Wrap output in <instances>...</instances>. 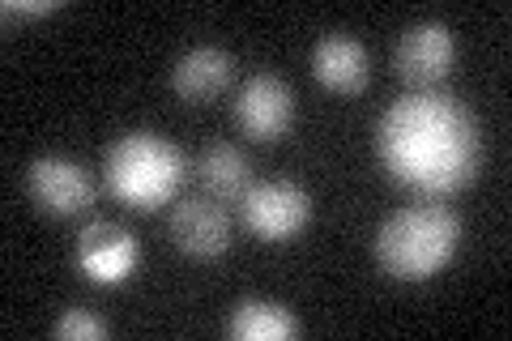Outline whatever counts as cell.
I'll return each instance as SVG.
<instances>
[{
	"label": "cell",
	"mask_w": 512,
	"mask_h": 341,
	"mask_svg": "<svg viewBox=\"0 0 512 341\" xmlns=\"http://www.w3.org/2000/svg\"><path fill=\"white\" fill-rule=\"evenodd\" d=\"M227 333L235 341H291L299 337V316L278 299H239Z\"/></svg>",
	"instance_id": "4fadbf2b"
},
{
	"label": "cell",
	"mask_w": 512,
	"mask_h": 341,
	"mask_svg": "<svg viewBox=\"0 0 512 341\" xmlns=\"http://www.w3.org/2000/svg\"><path fill=\"white\" fill-rule=\"evenodd\" d=\"M457 60V39L444 22H414L402 30L393 52V69L410 90H431L448 77Z\"/></svg>",
	"instance_id": "8992f818"
},
{
	"label": "cell",
	"mask_w": 512,
	"mask_h": 341,
	"mask_svg": "<svg viewBox=\"0 0 512 341\" xmlns=\"http://www.w3.org/2000/svg\"><path fill=\"white\" fill-rule=\"evenodd\" d=\"M141 261L137 235L128 226L111 222V218H94L82 239H77V265L94 286H120L133 278V269Z\"/></svg>",
	"instance_id": "52a82bcc"
},
{
	"label": "cell",
	"mask_w": 512,
	"mask_h": 341,
	"mask_svg": "<svg viewBox=\"0 0 512 341\" xmlns=\"http://www.w3.org/2000/svg\"><path fill=\"white\" fill-rule=\"evenodd\" d=\"M52 337H60V341H99V337H107V324L99 316L82 312V307H73V312H64L52 324Z\"/></svg>",
	"instance_id": "5bb4252c"
},
{
	"label": "cell",
	"mask_w": 512,
	"mask_h": 341,
	"mask_svg": "<svg viewBox=\"0 0 512 341\" xmlns=\"http://www.w3.org/2000/svg\"><path fill=\"white\" fill-rule=\"evenodd\" d=\"M192 175H197V184L205 188V197L218 201V205H239L244 192L252 188V167H248L244 150H235L227 141L205 145Z\"/></svg>",
	"instance_id": "7c38bea8"
},
{
	"label": "cell",
	"mask_w": 512,
	"mask_h": 341,
	"mask_svg": "<svg viewBox=\"0 0 512 341\" xmlns=\"http://www.w3.org/2000/svg\"><path fill=\"white\" fill-rule=\"evenodd\" d=\"M235 124L252 141H278L295 124V90L274 73H256L235 90Z\"/></svg>",
	"instance_id": "ba28073f"
},
{
	"label": "cell",
	"mask_w": 512,
	"mask_h": 341,
	"mask_svg": "<svg viewBox=\"0 0 512 341\" xmlns=\"http://www.w3.org/2000/svg\"><path fill=\"white\" fill-rule=\"evenodd\" d=\"M312 73L325 90L359 94V90H367V77H372V60H367V47L359 39L325 35L312 47Z\"/></svg>",
	"instance_id": "8fae6325"
},
{
	"label": "cell",
	"mask_w": 512,
	"mask_h": 341,
	"mask_svg": "<svg viewBox=\"0 0 512 341\" xmlns=\"http://www.w3.org/2000/svg\"><path fill=\"white\" fill-rule=\"evenodd\" d=\"M188 175L184 150L163 133H124L103 158V184L128 209H158Z\"/></svg>",
	"instance_id": "3957f363"
},
{
	"label": "cell",
	"mask_w": 512,
	"mask_h": 341,
	"mask_svg": "<svg viewBox=\"0 0 512 341\" xmlns=\"http://www.w3.org/2000/svg\"><path fill=\"white\" fill-rule=\"evenodd\" d=\"M239 218L244 226L265 239V243H286L295 239L303 226L312 218V197L291 180H265V184H252L239 201Z\"/></svg>",
	"instance_id": "277c9868"
},
{
	"label": "cell",
	"mask_w": 512,
	"mask_h": 341,
	"mask_svg": "<svg viewBox=\"0 0 512 341\" xmlns=\"http://www.w3.org/2000/svg\"><path fill=\"white\" fill-rule=\"evenodd\" d=\"M171 243L192 261H214L231 248V218L210 197H188L171 209Z\"/></svg>",
	"instance_id": "9c48e42d"
},
{
	"label": "cell",
	"mask_w": 512,
	"mask_h": 341,
	"mask_svg": "<svg viewBox=\"0 0 512 341\" xmlns=\"http://www.w3.org/2000/svg\"><path fill=\"white\" fill-rule=\"evenodd\" d=\"M376 154L406 192L440 201L470 188L483 167V133L453 90H410L376 124Z\"/></svg>",
	"instance_id": "6da1fadb"
},
{
	"label": "cell",
	"mask_w": 512,
	"mask_h": 341,
	"mask_svg": "<svg viewBox=\"0 0 512 341\" xmlns=\"http://www.w3.org/2000/svg\"><path fill=\"white\" fill-rule=\"evenodd\" d=\"M231 77H235V56L205 43V47H188V52L175 60L171 90L180 94L184 103H210L231 86Z\"/></svg>",
	"instance_id": "30bf717a"
},
{
	"label": "cell",
	"mask_w": 512,
	"mask_h": 341,
	"mask_svg": "<svg viewBox=\"0 0 512 341\" xmlns=\"http://www.w3.org/2000/svg\"><path fill=\"white\" fill-rule=\"evenodd\" d=\"M26 197L47 218H77L94 205V184L82 162L43 154L26 167Z\"/></svg>",
	"instance_id": "5b68a950"
},
{
	"label": "cell",
	"mask_w": 512,
	"mask_h": 341,
	"mask_svg": "<svg viewBox=\"0 0 512 341\" xmlns=\"http://www.w3.org/2000/svg\"><path fill=\"white\" fill-rule=\"evenodd\" d=\"M461 248L457 209L440 201H419L397 209L376 231V261L397 282H427L453 261Z\"/></svg>",
	"instance_id": "7a4b0ae2"
}]
</instances>
